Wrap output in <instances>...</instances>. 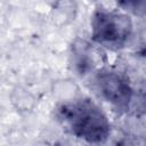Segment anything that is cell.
Segmentation results:
<instances>
[{
    "label": "cell",
    "mask_w": 146,
    "mask_h": 146,
    "mask_svg": "<svg viewBox=\"0 0 146 146\" xmlns=\"http://www.w3.org/2000/svg\"><path fill=\"white\" fill-rule=\"evenodd\" d=\"M89 44L80 42L73 46V63L79 73H86L92 66V58L89 56Z\"/></svg>",
    "instance_id": "cell-4"
},
{
    "label": "cell",
    "mask_w": 146,
    "mask_h": 146,
    "mask_svg": "<svg viewBox=\"0 0 146 146\" xmlns=\"http://www.w3.org/2000/svg\"><path fill=\"white\" fill-rule=\"evenodd\" d=\"M58 116L74 136L86 141L102 143L110 135L106 116L88 99L62 105L58 108Z\"/></svg>",
    "instance_id": "cell-1"
},
{
    "label": "cell",
    "mask_w": 146,
    "mask_h": 146,
    "mask_svg": "<svg viewBox=\"0 0 146 146\" xmlns=\"http://www.w3.org/2000/svg\"><path fill=\"white\" fill-rule=\"evenodd\" d=\"M91 30L97 43L107 48H120L130 38L132 24L125 15L98 10L92 17Z\"/></svg>",
    "instance_id": "cell-2"
},
{
    "label": "cell",
    "mask_w": 146,
    "mask_h": 146,
    "mask_svg": "<svg viewBox=\"0 0 146 146\" xmlns=\"http://www.w3.org/2000/svg\"><path fill=\"white\" fill-rule=\"evenodd\" d=\"M95 81L100 95L107 102L120 108L128 107L131 100L132 90L123 76L115 72L100 71L97 73Z\"/></svg>",
    "instance_id": "cell-3"
},
{
    "label": "cell",
    "mask_w": 146,
    "mask_h": 146,
    "mask_svg": "<svg viewBox=\"0 0 146 146\" xmlns=\"http://www.w3.org/2000/svg\"><path fill=\"white\" fill-rule=\"evenodd\" d=\"M119 5L136 15H144L145 11V0H117Z\"/></svg>",
    "instance_id": "cell-5"
}]
</instances>
